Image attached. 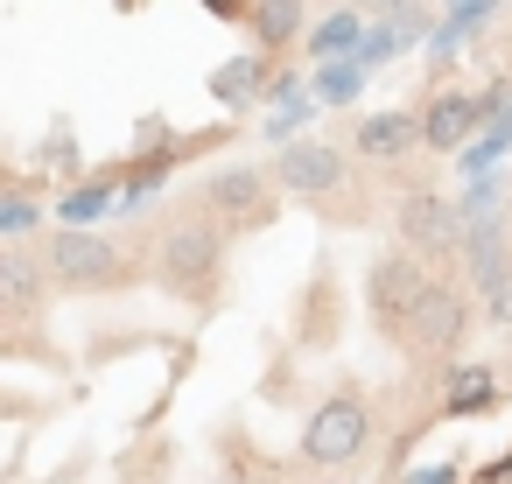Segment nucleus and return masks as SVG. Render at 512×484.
<instances>
[{
    "label": "nucleus",
    "mask_w": 512,
    "mask_h": 484,
    "mask_svg": "<svg viewBox=\"0 0 512 484\" xmlns=\"http://www.w3.org/2000/svg\"><path fill=\"white\" fill-rule=\"evenodd\" d=\"M225 246H232V232H225L204 204H183V211L155 232L148 267H155V281H162L176 302L211 309V302H218V281H225Z\"/></svg>",
    "instance_id": "obj_1"
},
{
    "label": "nucleus",
    "mask_w": 512,
    "mask_h": 484,
    "mask_svg": "<svg viewBox=\"0 0 512 484\" xmlns=\"http://www.w3.org/2000/svg\"><path fill=\"white\" fill-rule=\"evenodd\" d=\"M351 162H358V155H344V148H330V141H288V148L274 155V183H281V197L309 204L316 218L358 225L372 204H365V183H358Z\"/></svg>",
    "instance_id": "obj_2"
},
{
    "label": "nucleus",
    "mask_w": 512,
    "mask_h": 484,
    "mask_svg": "<svg viewBox=\"0 0 512 484\" xmlns=\"http://www.w3.org/2000/svg\"><path fill=\"white\" fill-rule=\"evenodd\" d=\"M36 253H43V274L57 295H113V288L155 281V267L127 239H106V232H50Z\"/></svg>",
    "instance_id": "obj_3"
},
{
    "label": "nucleus",
    "mask_w": 512,
    "mask_h": 484,
    "mask_svg": "<svg viewBox=\"0 0 512 484\" xmlns=\"http://www.w3.org/2000/svg\"><path fill=\"white\" fill-rule=\"evenodd\" d=\"M197 204H204L225 232H267V225H274V211H281V183H274V169L225 162V169H211V176H204Z\"/></svg>",
    "instance_id": "obj_4"
},
{
    "label": "nucleus",
    "mask_w": 512,
    "mask_h": 484,
    "mask_svg": "<svg viewBox=\"0 0 512 484\" xmlns=\"http://www.w3.org/2000/svg\"><path fill=\"white\" fill-rule=\"evenodd\" d=\"M365 442H372V400H365L358 386H337V393L316 400V414H309V428H302V463L344 470Z\"/></svg>",
    "instance_id": "obj_5"
},
{
    "label": "nucleus",
    "mask_w": 512,
    "mask_h": 484,
    "mask_svg": "<svg viewBox=\"0 0 512 484\" xmlns=\"http://www.w3.org/2000/svg\"><path fill=\"white\" fill-rule=\"evenodd\" d=\"M393 232H400V246H407L414 260H449V253H463V218H456V204H449L442 190H428V183H407V190H400Z\"/></svg>",
    "instance_id": "obj_6"
},
{
    "label": "nucleus",
    "mask_w": 512,
    "mask_h": 484,
    "mask_svg": "<svg viewBox=\"0 0 512 484\" xmlns=\"http://www.w3.org/2000/svg\"><path fill=\"white\" fill-rule=\"evenodd\" d=\"M428 260H414V253H379L372 260V274H365V302H372V323H379V337H407V323H414V309H421V295H428Z\"/></svg>",
    "instance_id": "obj_7"
},
{
    "label": "nucleus",
    "mask_w": 512,
    "mask_h": 484,
    "mask_svg": "<svg viewBox=\"0 0 512 484\" xmlns=\"http://www.w3.org/2000/svg\"><path fill=\"white\" fill-rule=\"evenodd\" d=\"M463 337H470V295L456 281H428V295H421V309H414V323H407L400 344L414 358H449Z\"/></svg>",
    "instance_id": "obj_8"
},
{
    "label": "nucleus",
    "mask_w": 512,
    "mask_h": 484,
    "mask_svg": "<svg viewBox=\"0 0 512 484\" xmlns=\"http://www.w3.org/2000/svg\"><path fill=\"white\" fill-rule=\"evenodd\" d=\"M43 295H50L43 253L8 246V253H0V316H8V330H29V323L43 316Z\"/></svg>",
    "instance_id": "obj_9"
},
{
    "label": "nucleus",
    "mask_w": 512,
    "mask_h": 484,
    "mask_svg": "<svg viewBox=\"0 0 512 484\" xmlns=\"http://www.w3.org/2000/svg\"><path fill=\"white\" fill-rule=\"evenodd\" d=\"M414 148H428V127H421V113H400V106H386V113H365V120L351 127V155H358V162H407Z\"/></svg>",
    "instance_id": "obj_10"
},
{
    "label": "nucleus",
    "mask_w": 512,
    "mask_h": 484,
    "mask_svg": "<svg viewBox=\"0 0 512 484\" xmlns=\"http://www.w3.org/2000/svg\"><path fill=\"white\" fill-rule=\"evenodd\" d=\"M337 330H344V288H337L330 274H316V281L302 288V309H295V337H302L309 351H330V344H337Z\"/></svg>",
    "instance_id": "obj_11"
},
{
    "label": "nucleus",
    "mask_w": 512,
    "mask_h": 484,
    "mask_svg": "<svg viewBox=\"0 0 512 484\" xmlns=\"http://www.w3.org/2000/svg\"><path fill=\"white\" fill-rule=\"evenodd\" d=\"M246 29L260 50H295L309 43V0H246Z\"/></svg>",
    "instance_id": "obj_12"
},
{
    "label": "nucleus",
    "mask_w": 512,
    "mask_h": 484,
    "mask_svg": "<svg viewBox=\"0 0 512 484\" xmlns=\"http://www.w3.org/2000/svg\"><path fill=\"white\" fill-rule=\"evenodd\" d=\"M491 113V99H470V92H442L428 113H421V127H428V148L435 155H449V148H463L470 141V127Z\"/></svg>",
    "instance_id": "obj_13"
},
{
    "label": "nucleus",
    "mask_w": 512,
    "mask_h": 484,
    "mask_svg": "<svg viewBox=\"0 0 512 484\" xmlns=\"http://www.w3.org/2000/svg\"><path fill=\"white\" fill-rule=\"evenodd\" d=\"M211 92H218V99H232V106H246V99H260V64H253V57H239V64H225V71L211 78Z\"/></svg>",
    "instance_id": "obj_14"
},
{
    "label": "nucleus",
    "mask_w": 512,
    "mask_h": 484,
    "mask_svg": "<svg viewBox=\"0 0 512 484\" xmlns=\"http://www.w3.org/2000/svg\"><path fill=\"white\" fill-rule=\"evenodd\" d=\"M316 92H323V99H330V106H337V99H351V92H358V71H351V64H344V71H337V64H330V71H323V78H316Z\"/></svg>",
    "instance_id": "obj_15"
},
{
    "label": "nucleus",
    "mask_w": 512,
    "mask_h": 484,
    "mask_svg": "<svg viewBox=\"0 0 512 484\" xmlns=\"http://www.w3.org/2000/svg\"><path fill=\"white\" fill-rule=\"evenodd\" d=\"M358 8H372V15H393V22H414V15H421V0H358Z\"/></svg>",
    "instance_id": "obj_16"
},
{
    "label": "nucleus",
    "mask_w": 512,
    "mask_h": 484,
    "mask_svg": "<svg viewBox=\"0 0 512 484\" xmlns=\"http://www.w3.org/2000/svg\"><path fill=\"white\" fill-rule=\"evenodd\" d=\"M484 316H491V323H498V330H512V281H505V288H498V295H491V302H484Z\"/></svg>",
    "instance_id": "obj_17"
},
{
    "label": "nucleus",
    "mask_w": 512,
    "mask_h": 484,
    "mask_svg": "<svg viewBox=\"0 0 512 484\" xmlns=\"http://www.w3.org/2000/svg\"><path fill=\"white\" fill-rule=\"evenodd\" d=\"M225 484H246V477H225Z\"/></svg>",
    "instance_id": "obj_18"
},
{
    "label": "nucleus",
    "mask_w": 512,
    "mask_h": 484,
    "mask_svg": "<svg viewBox=\"0 0 512 484\" xmlns=\"http://www.w3.org/2000/svg\"><path fill=\"white\" fill-rule=\"evenodd\" d=\"M505 386H512V379H505Z\"/></svg>",
    "instance_id": "obj_19"
}]
</instances>
